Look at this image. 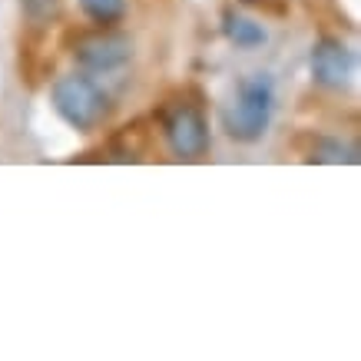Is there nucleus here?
<instances>
[{"instance_id": "obj_9", "label": "nucleus", "mask_w": 361, "mask_h": 361, "mask_svg": "<svg viewBox=\"0 0 361 361\" xmlns=\"http://www.w3.org/2000/svg\"><path fill=\"white\" fill-rule=\"evenodd\" d=\"M23 7H27V13L30 17H54L56 11H60V0H23Z\"/></svg>"}, {"instance_id": "obj_5", "label": "nucleus", "mask_w": 361, "mask_h": 361, "mask_svg": "<svg viewBox=\"0 0 361 361\" xmlns=\"http://www.w3.org/2000/svg\"><path fill=\"white\" fill-rule=\"evenodd\" d=\"M312 77L325 90H345L351 77V50L341 40H318L312 50Z\"/></svg>"}, {"instance_id": "obj_3", "label": "nucleus", "mask_w": 361, "mask_h": 361, "mask_svg": "<svg viewBox=\"0 0 361 361\" xmlns=\"http://www.w3.org/2000/svg\"><path fill=\"white\" fill-rule=\"evenodd\" d=\"M133 56V44L130 37L123 33H83L77 44H73V60H77L83 70H93V73H110V70H120L123 63H130Z\"/></svg>"}, {"instance_id": "obj_6", "label": "nucleus", "mask_w": 361, "mask_h": 361, "mask_svg": "<svg viewBox=\"0 0 361 361\" xmlns=\"http://www.w3.org/2000/svg\"><path fill=\"white\" fill-rule=\"evenodd\" d=\"M222 30L229 37L235 47H262L265 44V27L262 23L249 20V17H239V13H226V23H222Z\"/></svg>"}, {"instance_id": "obj_8", "label": "nucleus", "mask_w": 361, "mask_h": 361, "mask_svg": "<svg viewBox=\"0 0 361 361\" xmlns=\"http://www.w3.org/2000/svg\"><path fill=\"white\" fill-rule=\"evenodd\" d=\"M312 163H358V149L338 140H322L308 156Z\"/></svg>"}, {"instance_id": "obj_4", "label": "nucleus", "mask_w": 361, "mask_h": 361, "mask_svg": "<svg viewBox=\"0 0 361 361\" xmlns=\"http://www.w3.org/2000/svg\"><path fill=\"white\" fill-rule=\"evenodd\" d=\"M166 140L179 159H202L209 149V123L192 103H179L166 116Z\"/></svg>"}, {"instance_id": "obj_7", "label": "nucleus", "mask_w": 361, "mask_h": 361, "mask_svg": "<svg viewBox=\"0 0 361 361\" xmlns=\"http://www.w3.org/2000/svg\"><path fill=\"white\" fill-rule=\"evenodd\" d=\"M80 7L93 23L99 27H110V23H120L123 13H126V0H80Z\"/></svg>"}, {"instance_id": "obj_2", "label": "nucleus", "mask_w": 361, "mask_h": 361, "mask_svg": "<svg viewBox=\"0 0 361 361\" xmlns=\"http://www.w3.org/2000/svg\"><path fill=\"white\" fill-rule=\"evenodd\" d=\"M272 83L259 73V77H249L239 83V93H235V103L222 113V123H226V133H229L235 142H255L262 140L269 123H272Z\"/></svg>"}, {"instance_id": "obj_1", "label": "nucleus", "mask_w": 361, "mask_h": 361, "mask_svg": "<svg viewBox=\"0 0 361 361\" xmlns=\"http://www.w3.org/2000/svg\"><path fill=\"white\" fill-rule=\"evenodd\" d=\"M50 97H54L56 116L80 133L97 130L99 123L106 120V113H110V93L99 87L93 77H83V73L60 77L54 83Z\"/></svg>"}, {"instance_id": "obj_10", "label": "nucleus", "mask_w": 361, "mask_h": 361, "mask_svg": "<svg viewBox=\"0 0 361 361\" xmlns=\"http://www.w3.org/2000/svg\"><path fill=\"white\" fill-rule=\"evenodd\" d=\"M245 4H259V0H245Z\"/></svg>"}]
</instances>
